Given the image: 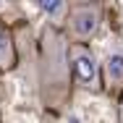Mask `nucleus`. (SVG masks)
Masks as SVG:
<instances>
[{"instance_id":"f257e3e1","label":"nucleus","mask_w":123,"mask_h":123,"mask_svg":"<svg viewBox=\"0 0 123 123\" xmlns=\"http://www.w3.org/2000/svg\"><path fill=\"white\" fill-rule=\"evenodd\" d=\"M71 68H68V39L63 31L47 29L39 52V92L50 107H58L68 99L71 89Z\"/></svg>"},{"instance_id":"39448f33","label":"nucleus","mask_w":123,"mask_h":123,"mask_svg":"<svg viewBox=\"0 0 123 123\" xmlns=\"http://www.w3.org/2000/svg\"><path fill=\"white\" fill-rule=\"evenodd\" d=\"M37 5V11H42V16L52 26H63L68 11H71V0H31Z\"/></svg>"},{"instance_id":"f03ea898","label":"nucleus","mask_w":123,"mask_h":123,"mask_svg":"<svg viewBox=\"0 0 123 123\" xmlns=\"http://www.w3.org/2000/svg\"><path fill=\"white\" fill-rule=\"evenodd\" d=\"M102 21H105L102 0H74L60 29L68 42H86L89 45L99 34Z\"/></svg>"},{"instance_id":"7ed1b4c3","label":"nucleus","mask_w":123,"mask_h":123,"mask_svg":"<svg viewBox=\"0 0 123 123\" xmlns=\"http://www.w3.org/2000/svg\"><path fill=\"white\" fill-rule=\"evenodd\" d=\"M68 68L76 89L86 94L102 92V63L86 42H68Z\"/></svg>"},{"instance_id":"423d86ee","label":"nucleus","mask_w":123,"mask_h":123,"mask_svg":"<svg viewBox=\"0 0 123 123\" xmlns=\"http://www.w3.org/2000/svg\"><path fill=\"white\" fill-rule=\"evenodd\" d=\"M16 66V45L11 29L0 21V71H11Z\"/></svg>"},{"instance_id":"0eeeda50","label":"nucleus","mask_w":123,"mask_h":123,"mask_svg":"<svg viewBox=\"0 0 123 123\" xmlns=\"http://www.w3.org/2000/svg\"><path fill=\"white\" fill-rule=\"evenodd\" d=\"M118 118L123 121V94H121V107H118Z\"/></svg>"},{"instance_id":"20e7f679","label":"nucleus","mask_w":123,"mask_h":123,"mask_svg":"<svg viewBox=\"0 0 123 123\" xmlns=\"http://www.w3.org/2000/svg\"><path fill=\"white\" fill-rule=\"evenodd\" d=\"M102 92L110 97L123 94V50H110L102 58Z\"/></svg>"}]
</instances>
